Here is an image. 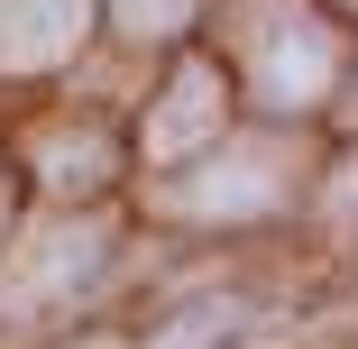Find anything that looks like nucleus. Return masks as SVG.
Segmentation results:
<instances>
[{
	"label": "nucleus",
	"mask_w": 358,
	"mask_h": 349,
	"mask_svg": "<svg viewBox=\"0 0 358 349\" xmlns=\"http://www.w3.org/2000/svg\"><path fill=\"white\" fill-rule=\"evenodd\" d=\"M92 19V0H0V64H55L64 46L83 37Z\"/></svg>",
	"instance_id": "obj_1"
},
{
	"label": "nucleus",
	"mask_w": 358,
	"mask_h": 349,
	"mask_svg": "<svg viewBox=\"0 0 358 349\" xmlns=\"http://www.w3.org/2000/svg\"><path fill=\"white\" fill-rule=\"evenodd\" d=\"M221 129V74H175V92H166V111H157V129H148V148L157 157H184V148H202V138Z\"/></svg>",
	"instance_id": "obj_4"
},
{
	"label": "nucleus",
	"mask_w": 358,
	"mask_h": 349,
	"mask_svg": "<svg viewBox=\"0 0 358 349\" xmlns=\"http://www.w3.org/2000/svg\"><path fill=\"white\" fill-rule=\"evenodd\" d=\"M120 19H129L138 37H175V28L193 19V0H120Z\"/></svg>",
	"instance_id": "obj_5"
},
{
	"label": "nucleus",
	"mask_w": 358,
	"mask_h": 349,
	"mask_svg": "<svg viewBox=\"0 0 358 349\" xmlns=\"http://www.w3.org/2000/svg\"><path fill=\"white\" fill-rule=\"evenodd\" d=\"M331 92V37L322 28H275L266 37V101L275 111H303Z\"/></svg>",
	"instance_id": "obj_2"
},
{
	"label": "nucleus",
	"mask_w": 358,
	"mask_h": 349,
	"mask_svg": "<svg viewBox=\"0 0 358 349\" xmlns=\"http://www.w3.org/2000/svg\"><path fill=\"white\" fill-rule=\"evenodd\" d=\"M275 184H285V157H266V148H239L230 166H211V175H193V212H266L275 202Z\"/></svg>",
	"instance_id": "obj_3"
}]
</instances>
